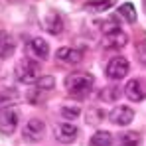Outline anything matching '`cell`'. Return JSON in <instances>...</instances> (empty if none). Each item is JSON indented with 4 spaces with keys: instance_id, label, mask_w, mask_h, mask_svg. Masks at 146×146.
<instances>
[{
    "instance_id": "1",
    "label": "cell",
    "mask_w": 146,
    "mask_h": 146,
    "mask_svg": "<svg viewBox=\"0 0 146 146\" xmlns=\"http://www.w3.org/2000/svg\"><path fill=\"white\" fill-rule=\"evenodd\" d=\"M67 93L71 95H87L93 85H95V77L87 71H79V73H69L63 81Z\"/></svg>"
},
{
    "instance_id": "2",
    "label": "cell",
    "mask_w": 146,
    "mask_h": 146,
    "mask_svg": "<svg viewBox=\"0 0 146 146\" xmlns=\"http://www.w3.org/2000/svg\"><path fill=\"white\" fill-rule=\"evenodd\" d=\"M42 75H44L42 65H40L38 61L30 59V57L22 59V61L16 65V79H18L20 83H26V85L38 83V81L42 79Z\"/></svg>"
},
{
    "instance_id": "3",
    "label": "cell",
    "mask_w": 146,
    "mask_h": 146,
    "mask_svg": "<svg viewBox=\"0 0 146 146\" xmlns=\"http://www.w3.org/2000/svg\"><path fill=\"white\" fill-rule=\"evenodd\" d=\"M128 69H130V65H128V59L126 57H122V55H117V57H113L109 63H107V77L111 79V81H121L124 79L126 75H128Z\"/></svg>"
},
{
    "instance_id": "4",
    "label": "cell",
    "mask_w": 146,
    "mask_h": 146,
    "mask_svg": "<svg viewBox=\"0 0 146 146\" xmlns=\"http://www.w3.org/2000/svg\"><path fill=\"white\" fill-rule=\"evenodd\" d=\"M18 122H20V115L16 109L12 107H6V109H0V132L10 136L16 132L18 128Z\"/></svg>"
},
{
    "instance_id": "5",
    "label": "cell",
    "mask_w": 146,
    "mask_h": 146,
    "mask_svg": "<svg viewBox=\"0 0 146 146\" xmlns=\"http://www.w3.org/2000/svg\"><path fill=\"white\" fill-rule=\"evenodd\" d=\"M53 136L61 144H73L79 136V128L73 122H57L53 126Z\"/></svg>"
},
{
    "instance_id": "6",
    "label": "cell",
    "mask_w": 146,
    "mask_h": 146,
    "mask_svg": "<svg viewBox=\"0 0 146 146\" xmlns=\"http://www.w3.org/2000/svg\"><path fill=\"white\" fill-rule=\"evenodd\" d=\"M126 44H128V36L121 28H113L103 34V46L107 49H122Z\"/></svg>"
},
{
    "instance_id": "7",
    "label": "cell",
    "mask_w": 146,
    "mask_h": 146,
    "mask_svg": "<svg viewBox=\"0 0 146 146\" xmlns=\"http://www.w3.org/2000/svg\"><path fill=\"white\" fill-rule=\"evenodd\" d=\"M44 132H46V124L40 119H30L26 122L24 130H22V138L26 142H40L44 138Z\"/></svg>"
},
{
    "instance_id": "8",
    "label": "cell",
    "mask_w": 146,
    "mask_h": 146,
    "mask_svg": "<svg viewBox=\"0 0 146 146\" xmlns=\"http://www.w3.org/2000/svg\"><path fill=\"white\" fill-rule=\"evenodd\" d=\"M122 93L126 95L128 101H132V103L144 101L146 99V81H142V79H130V81L124 85Z\"/></svg>"
},
{
    "instance_id": "9",
    "label": "cell",
    "mask_w": 146,
    "mask_h": 146,
    "mask_svg": "<svg viewBox=\"0 0 146 146\" xmlns=\"http://www.w3.org/2000/svg\"><path fill=\"white\" fill-rule=\"evenodd\" d=\"M107 119L113 122V124H117V126H128L130 122L134 121V111H132L130 107L119 105V107H115V109L109 113Z\"/></svg>"
},
{
    "instance_id": "10",
    "label": "cell",
    "mask_w": 146,
    "mask_h": 146,
    "mask_svg": "<svg viewBox=\"0 0 146 146\" xmlns=\"http://www.w3.org/2000/svg\"><path fill=\"white\" fill-rule=\"evenodd\" d=\"M63 18H61V14L59 12H55V10H49L48 14L44 16V30L51 34V36H59L61 32H63Z\"/></svg>"
},
{
    "instance_id": "11",
    "label": "cell",
    "mask_w": 146,
    "mask_h": 146,
    "mask_svg": "<svg viewBox=\"0 0 146 146\" xmlns=\"http://www.w3.org/2000/svg\"><path fill=\"white\" fill-rule=\"evenodd\" d=\"M28 51H30L32 57L44 61V59H48V55H49V44L44 38H32L28 42Z\"/></svg>"
},
{
    "instance_id": "12",
    "label": "cell",
    "mask_w": 146,
    "mask_h": 146,
    "mask_svg": "<svg viewBox=\"0 0 146 146\" xmlns=\"http://www.w3.org/2000/svg\"><path fill=\"white\" fill-rule=\"evenodd\" d=\"M16 51V42L14 36L6 30H0V59H8L12 57Z\"/></svg>"
},
{
    "instance_id": "13",
    "label": "cell",
    "mask_w": 146,
    "mask_h": 146,
    "mask_svg": "<svg viewBox=\"0 0 146 146\" xmlns=\"http://www.w3.org/2000/svg\"><path fill=\"white\" fill-rule=\"evenodd\" d=\"M55 55H57V59H61L63 63H71V65L81 63V59H83V53H81L79 49H75V48H59Z\"/></svg>"
},
{
    "instance_id": "14",
    "label": "cell",
    "mask_w": 146,
    "mask_h": 146,
    "mask_svg": "<svg viewBox=\"0 0 146 146\" xmlns=\"http://www.w3.org/2000/svg\"><path fill=\"white\" fill-rule=\"evenodd\" d=\"M107 117H109V113H107L105 109H101V107H89V111L85 113V122L95 126L99 122H103Z\"/></svg>"
},
{
    "instance_id": "15",
    "label": "cell",
    "mask_w": 146,
    "mask_h": 146,
    "mask_svg": "<svg viewBox=\"0 0 146 146\" xmlns=\"http://www.w3.org/2000/svg\"><path fill=\"white\" fill-rule=\"evenodd\" d=\"M89 146H113V134L109 130H97L89 138Z\"/></svg>"
},
{
    "instance_id": "16",
    "label": "cell",
    "mask_w": 146,
    "mask_h": 146,
    "mask_svg": "<svg viewBox=\"0 0 146 146\" xmlns=\"http://www.w3.org/2000/svg\"><path fill=\"white\" fill-rule=\"evenodd\" d=\"M115 6V0H89L85 4V10L87 12H105V10H111Z\"/></svg>"
},
{
    "instance_id": "17",
    "label": "cell",
    "mask_w": 146,
    "mask_h": 146,
    "mask_svg": "<svg viewBox=\"0 0 146 146\" xmlns=\"http://www.w3.org/2000/svg\"><path fill=\"white\" fill-rule=\"evenodd\" d=\"M20 99V93L14 89H0V109H6L10 105H14Z\"/></svg>"
},
{
    "instance_id": "18",
    "label": "cell",
    "mask_w": 146,
    "mask_h": 146,
    "mask_svg": "<svg viewBox=\"0 0 146 146\" xmlns=\"http://www.w3.org/2000/svg\"><path fill=\"white\" fill-rule=\"evenodd\" d=\"M121 95H122L121 87H117V85H111V87H105V89L101 91V95H99V97L103 99L105 103H117V101L121 99Z\"/></svg>"
},
{
    "instance_id": "19",
    "label": "cell",
    "mask_w": 146,
    "mask_h": 146,
    "mask_svg": "<svg viewBox=\"0 0 146 146\" xmlns=\"http://www.w3.org/2000/svg\"><path fill=\"white\" fill-rule=\"evenodd\" d=\"M119 16L121 18H124L128 24H134L136 22V8H134V4H130V2H124V4H121V8H119Z\"/></svg>"
},
{
    "instance_id": "20",
    "label": "cell",
    "mask_w": 146,
    "mask_h": 146,
    "mask_svg": "<svg viewBox=\"0 0 146 146\" xmlns=\"http://www.w3.org/2000/svg\"><path fill=\"white\" fill-rule=\"evenodd\" d=\"M59 113H61L63 119H67V121H75V119L81 115V107H79L77 103H67V105H61Z\"/></svg>"
},
{
    "instance_id": "21",
    "label": "cell",
    "mask_w": 146,
    "mask_h": 146,
    "mask_svg": "<svg viewBox=\"0 0 146 146\" xmlns=\"http://www.w3.org/2000/svg\"><path fill=\"white\" fill-rule=\"evenodd\" d=\"M140 134L138 132H134V130H128V132H124L119 136V144L121 146H138L140 144Z\"/></svg>"
},
{
    "instance_id": "22",
    "label": "cell",
    "mask_w": 146,
    "mask_h": 146,
    "mask_svg": "<svg viewBox=\"0 0 146 146\" xmlns=\"http://www.w3.org/2000/svg\"><path fill=\"white\" fill-rule=\"evenodd\" d=\"M36 87H38L40 91H44V93H49V91L55 87V79H53L51 75H42V79L36 83Z\"/></svg>"
},
{
    "instance_id": "23",
    "label": "cell",
    "mask_w": 146,
    "mask_h": 146,
    "mask_svg": "<svg viewBox=\"0 0 146 146\" xmlns=\"http://www.w3.org/2000/svg\"><path fill=\"white\" fill-rule=\"evenodd\" d=\"M138 55H140V61H142V65L146 67V42H142V44L138 46Z\"/></svg>"
}]
</instances>
